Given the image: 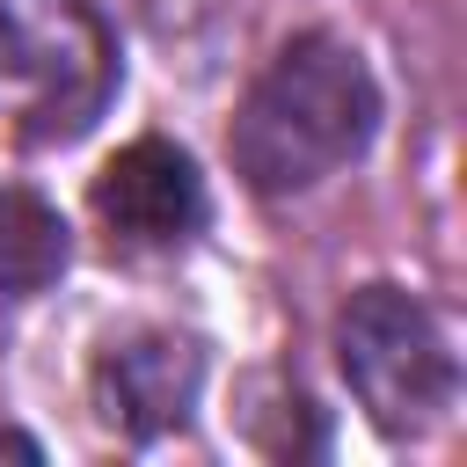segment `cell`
<instances>
[{"instance_id": "cell-6", "label": "cell", "mask_w": 467, "mask_h": 467, "mask_svg": "<svg viewBox=\"0 0 467 467\" xmlns=\"http://www.w3.org/2000/svg\"><path fill=\"white\" fill-rule=\"evenodd\" d=\"M66 270V219L36 197L0 182V292H36Z\"/></svg>"}, {"instance_id": "cell-1", "label": "cell", "mask_w": 467, "mask_h": 467, "mask_svg": "<svg viewBox=\"0 0 467 467\" xmlns=\"http://www.w3.org/2000/svg\"><path fill=\"white\" fill-rule=\"evenodd\" d=\"M379 131V88L343 36H292L234 109L226 153L255 197H299L350 168Z\"/></svg>"}, {"instance_id": "cell-5", "label": "cell", "mask_w": 467, "mask_h": 467, "mask_svg": "<svg viewBox=\"0 0 467 467\" xmlns=\"http://www.w3.org/2000/svg\"><path fill=\"white\" fill-rule=\"evenodd\" d=\"M197 343L190 336H131V343H109L102 358V416L131 438L146 431H168L190 416L197 401Z\"/></svg>"}, {"instance_id": "cell-3", "label": "cell", "mask_w": 467, "mask_h": 467, "mask_svg": "<svg viewBox=\"0 0 467 467\" xmlns=\"http://www.w3.org/2000/svg\"><path fill=\"white\" fill-rule=\"evenodd\" d=\"M336 358L343 379L358 394V409L387 431V438H423L452 416L460 401V358L445 321L401 292V285H365L350 292L343 321H336Z\"/></svg>"}, {"instance_id": "cell-2", "label": "cell", "mask_w": 467, "mask_h": 467, "mask_svg": "<svg viewBox=\"0 0 467 467\" xmlns=\"http://www.w3.org/2000/svg\"><path fill=\"white\" fill-rule=\"evenodd\" d=\"M117 95V44L88 0H0V117L66 146Z\"/></svg>"}, {"instance_id": "cell-4", "label": "cell", "mask_w": 467, "mask_h": 467, "mask_svg": "<svg viewBox=\"0 0 467 467\" xmlns=\"http://www.w3.org/2000/svg\"><path fill=\"white\" fill-rule=\"evenodd\" d=\"M95 212L117 241L131 248H168V241H190L197 219H204V182H197V161L168 139H131L102 175H95Z\"/></svg>"}, {"instance_id": "cell-7", "label": "cell", "mask_w": 467, "mask_h": 467, "mask_svg": "<svg viewBox=\"0 0 467 467\" xmlns=\"http://www.w3.org/2000/svg\"><path fill=\"white\" fill-rule=\"evenodd\" d=\"M0 452H22V460H36V445H29V438H15V431H0Z\"/></svg>"}]
</instances>
